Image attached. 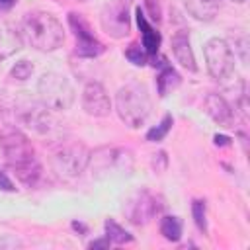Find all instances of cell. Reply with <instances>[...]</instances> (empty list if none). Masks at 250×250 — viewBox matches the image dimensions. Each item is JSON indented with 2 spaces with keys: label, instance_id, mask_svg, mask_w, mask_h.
I'll return each mask as SVG.
<instances>
[{
  "label": "cell",
  "instance_id": "cell-6",
  "mask_svg": "<svg viewBox=\"0 0 250 250\" xmlns=\"http://www.w3.org/2000/svg\"><path fill=\"white\" fill-rule=\"evenodd\" d=\"M14 111H16V119L20 125H23L25 129L37 133V135H45L49 133L51 129V109L41 102V100H35V98H29V96H20L16 105H14Z\"/></svg>",
  "mask_w": 250,
  "mask_h": 250
},
{
  "label": "cell",
  "instance_id": "cell-15",
  "mask_svg": "<svg viewBox=\"0 0 250 250\" xmlns=\"http://www.w3.org/2000/svg\"><path fill=\"white\" fill-rule=\"evenodd\" d=\"M23 45L21 33L4 18H0V61L16 55Z\"/></svg>",
  "mask_w": 250,
  "mask_h": 250
},
{
  "label": "cell",
  "instance_id": "cell-31",
  "mask_svg": "<svg viewBox=\"0 0 250 250\" xmlns=\"http://www.w3.org/2000/svg\"><path fill=\"white\" fill-rule=\"evenodd\" d=\"M76 2H88V0H76Z\"/></svg>",
  "mask_w": 250,
  "mask_h": 250
},
{
  "label": "cell",
  "instance_id": "cell-21",
  "mask_svg": "<svg viewBox=\"0 0 250 250\" xmlns=\"http://www.w3.org/2000/svg\"><path fill=\"white\" fill-rule=\"evenodd\" d=\"M172 123H174L172 115H170V113H168V115H164V117H162V121L146 133V141H150V143H158V141H162V139L168 135V131L172 129Z\"/></svg>",
  "mask_w": 250,
  "mask_h": 250
},
{
  "label": "cell",
  "instance_id": "cell-28",
  "mask_svg": "<svg viewBox=\"0 0 250 250\" xmlns=\"http://www.w3.org/2000/svg\"><path fill=\"white\" fill-rule=\"evenodd\" d=\"M215 145H217V146L230 145V139H229V137H225V135H215Z\"/></svg>",
  "mask_w": 250,
  "mask_h": 250
},
{
  "label": "cell",
  "instance_id": "cell-16",
  "mask_svg": "<svg viewBox=\"0 0 250 250\" xmlns=\"http://www.w3.org/2000/svg\"><path fill=\"white\" fill-rule=\"evenodd\" d=\"M184 6L197 21H213L219 14V0H184Z\"/></svg>",
  "mask_w": 250,
  "mask_h": 250
},
{
  "label": "cell",
  "instance_id": "cell-1",
  "mask_svg": "<svg viewBox=\"0 0 250 250\" xmlns=\"http://www.w3.org/2000/svg\"><path fill=\"white\" fill-rule=\"evenodd\" d=\"M0 148L16 178L27 188L35 186L41 176V164L27 135L14 125H6L0 131Z\"/></svg>",
  "mask_w": 250,
  "mask_h": 250
},
{
  "label": "cell",
  "instance_id": "cell-2",
  "mask_svg": "<svg viewBox=\"0 0 250 250\" xmlns=\"http://www.w3.org/2000/svg\"><path fill=\"white\" fill-rule=\"evenodd\" d=\"M21 33L33 49L43 53L59 49L64 41L62 23L51 12H43V10H33L23 16Z\"/></svg>",
  "mask_w": 250,
  "mask_h": 250
},
{
  "label": "cell",
  "instance_id": "cell-29",
  "mask_svg": "<svg viewBox=\"0 0 250 250\" xmlns=\"http://www.w3.org/2000/svg\"><path fill=\"white\" fill-rule=\"evenodd\" d=\"M14 4H16V0H0V14L8 12V10H10Z\"/></svg>",
  "mask_w": 250,
  "mask_h": 250
},
{
  "label": "cell",
  "instance_id": "cell-5",
  "mask_svg": "<svg viewBox=\"0 0 250 250\" xmlns=\"http://www.w3.org/2000/svg\"><path fill=\"white\" fill-rule=\"evenodd\" d=\"M37 98L51 111H66L74 102V88L66 76L59 72H45L37 80Z\"/></svg>",
  "mask_w": 250,
  "mask_h": 250
},
{
  "label": "cell",
  "instance_id": "cell-27",
  "mask_svg": "<svg viewBox=\"0 0 250 250\" xmlns=\"http://www.w3.org/2000/svg\"><path fill=\"white\" fill-rule=\"evenodd\" d=\"M109 244H111V242H109V238L105 236V238H100V240H94V242H90L88 246H90V248H107Z\"/></svg>",
  "mask_w": 250,
  "mask_h": 250
},
{
  "label": "cell",
  "instance_id": "cell-7",
  "mask_svg": "<svg viewBox=\"0 0 250 250\" xmlns=\"http://www.w3.org/2000/svg\"><path fill=\"white\" fill-rule=\"evenodd\" d=\"M88 166L92 168L94 176L102 178V176H109L115 172L129 174V170L133 168V160L127 150H121L115 146H100L94 152H90Z\"/></svg>",
  "mask_w": 250,
  "mask_h": 250
},
{
  "label": "cell",
  "instance_id": "cell-11",
  "mask_svg": "<svg viewBox=\"0 0 250 250\" xmlns=\"http://www.w3.org/2000/svg\"><path fill=\"white\" fill-rule=\"evenodd\" d=\"M156 211H158L156 199L146 189H141V191L129 195L123 205V213L129 219V223H133V225H146L154 217Z\"/></svg>",
  "mask_w": 250,
  "mask_h": 250
},
{
  "label": "cell",
  "instance_id": "cell-22",
  "mask_svg": "<svg viewBox=\"0 0 250 250\" xmlns=\"http://www.w3.org/2000/svg\"><path fill=\"white\" fill-rule=\"evenodd\" d=\"M125 57H127V61L133 62L135 66H143V64H146V61H148V53H146L145 47L139 45V43H131V45L125 49Z\"/></svg>",
  "mask_w": 250,
  "mask_h": 250
},
{
  "label": "cell",
  "instance_id": "cell-30",
  "mask_svg": "<svg viewBox=\"0 0 250 250\" xmlns=\"http://www.w3.org/2000/svg\"><path fill=\"white\" fill-rule=\"evenodd\" d=\"M230 2H236V4H244L246 0H230Z\"/></svg>",
  "mask_w": 250,
  "mask_h": 250
},
{
  "label": "cell",
  "instance_id": "cell-14",
  "mask_svg": "<svg viewBox=\"0 0 250 250\" xmlns=\"http://www.w3.org/2000/svg\"><path fill=\"white\" fill-rule=\"evenodd\" d=\"M172 55L186 70H189V72L197 70L195 57H193V51H191V45H189V35H188L186 29H180L172 35Z\"/></svg>",
  "mask_w": 250,
  "mask_h": 250
},
{
  "label": "cell",
  "instance_id": "cell-4",
  "mask_svg": "<svg viewBox=\"0 0 250 250\" xmlns=\"http://www.w3.org/2000/svg\"><path fill=\"white\" fill-rule=\"evenodd\" d=\"M90 160V150L78 141H62L51 150V168L62 180L78 178Z\"/></svg>",
  "mask_w": 250,
  "mask_h": 250
},
{
  "label": "cell",
  "instance_id": "cell-25",
  "mask_svg": "<svg viewBox=\"0 0 250 250\" xmlns=\"http://www.w3.org/2000/svg\"><path fill=\"white\" fill-rule=\"evenodd\" d=\"M146 8H148V16L152 21H160V8L156 0H146Z\"/></svg>",
  "mask_w": 250,
  "mask_h": 250
},
{
  "label": "cell",
  "instance_id": "cell-20",
  "mask_svg": "<svg viewBox=\"0 0 250 250\" xmlns=\"http://www.w3.org/2000/svg\"><path fill=\"white\" fill-rule=\"evenodd\" d=\"M104 229H105V236L109 238V242H115V244H129V242H133V234H129L113 219H105Z\"/></svg>",
  "mask_w": 250,
  "mask_h": 250
},
{
  "label": "cell",
  "instance_id": "cell-8",
  "mask_svg": "<svg viewBox=\"0 0 250 250\" xmlns=\"http://www.w3.org/2000/svg\"><path fill=\"white\" fill-rule=\"evenodd\" d=\"M203 55H205L207 70L213 78L225 80L232 74V70H234V53H232L230 45L225 39H221V37L209 39L203 45Z\"/></svg>",
  "mask_w": 250,
  "mask_h": 250
},
{
  "label": "cell",
  "instance_id": "cell-9",
  "mask_svg": "<svg viewBox=\"0 0 250 250\" xmlns=\"http://www.w3.org/2000/svg\"><path fill=\"white\" fill-rule=\"evenodd\" d=\"M131 0H109L100 16L102 29L113 39H121L131 31V16H129Z\"/></svg>",
  "mask_w": 250,
  "mask_h": 250
},
{
  "label": "cell",
  "instance_id": "cell-13",
  "mask_svg": "<svg viewBox=\"0 0 250 250\" xmlns=\"http://www.w3.org/2000/svg\"><path fill=\"white\" fill-rule=\"evenodd\" d=\"M203 107H205V113L221 127H230L232 125V105L225 100V96L221 94H207L205 96V102H203Z\"/></svg>",
  "mask_w": 250,
  "mask_h": 250
},
{
  "label": "cell",
  "instance_id": "cell-19",
  "mask_svg": "<svg viewBox=\"0 0 250 250\" xmlns=\"http://www.w3.org/2000/svg\"><path fill=\"white\" fill-rule=\"evenodd\" d=\"M182 229H184L182 221L174 215H166L160 219V234L170 242H178L182 238Z\"/></svg>",
  "mask_w": 250,
  "mask_h": 250
},
{
  "label": "cell",
  "instance_id": "cell-18",
  "mask_svg": "<svg viewBox=\"0 0 250 250\" xmlns=\"http://www.w3.org/2000/svg\"><path fill=\"white\" fill-rule=\"evenodd\" d=\"M137 23H139V29L143 33V47L145 51L148 53V57L156 55L158 53V47H160V33L146 21V16L141 8H137Z\"/></svg>",
  "mask_w": 250,
  "mask_h": 250
},
{
  "label": "cell",
  "instance_id": "cell-24",
  "mask_svg": "<svg viewBox=\"0 0 250 250\" xmlns=\"http://www.w3.org/2000/svg\"><path fill=\"white\" fill-rule=\"evenodd\" d=\"M191 213H193V221H195L197 229L205 232V230H207V219H205V201L195 199V201L191 203Z\"/></svg>",
  "mask_w": 250,
  "mask_h": 250
},
{
  "label": "cell",
  "instance_id": "cell-26",
  "mask_svg": "<svg viewBox=\"0 0 250 250\" xmlns=\"http://www.w3.org/2000/svg\"><path fill=\"white\" fill-rule=\"evenodd\" d=\"M0 189H2V191H14V189H16L14 184H12V180H10L2 170H0Z\"/></svg>",
  "mask_w": 250,
  "mask_h": 250
},
{
  "label": "cell",
  "instance_id": "cell-10",
  "mask_svg": "<svg viewBox=\"0 0 250 250\" xmlns=\"http://www.w3.org/2000/svg\"><path fill=\"white\" fill-rule=\"evenodd\" d=\"M68 23H70V27L74 31V37H76V55L78 57L94 59V57L104 53V45L94 37V33L90 31L88 23L84 21V18L80 14L70 12L68 14Z\"/></svg>",
  "mask_w": 250,
  "mask_h": 250
},
{
  "label": "cell",
  "instance_id": "cell-17",
  "mask_svg": "<svg viewBox=\"0 0 250 250\" xmlns=\"http://www.w3.org/2000/svg\"><path fill=\"white\" fill-rule=\"evenodd\" d=\"M152 64L160 68L158 78H156V88H158V94L164 98L172 88H176V86L180 84V76H178V72L172 68V64L166 61V57H158V62L154 61Z\"/></svg>",
  "mask_w": 250,
  "mask_h": 250
},
{
  "label": "cell",
  "instance_id": "cell-23",
  "mask_svg": "<svg viewBox=\"0 0 250 250\" xmlns=\"http://www.w3.org/2000/svg\"><path fill=\"white\" fill-rule=\"evenodd\" d=\"M31 74H33V64L29 61H18L10 70V76L14 80H27Z\"/></svg>",
  "mask_w": 250,
  "mask_h": 250
},
{
  "label": "cell",
  "instance_id": "cell-3",
  "mask_svg": "<svg viewBox=\"0 0 250 250\" xmlns=\"http://www.w3.org/2000/svg\"><path fill=\"white\" fill-rule=\"evenodd\" d=\"M115 111L129 129H139L150 115V96L139 82L121 86L115 94Z\"/></svg>",
  "mask_w": 250,
  "mask_h": 250
},
{
  "label": "cell",
  "instance_id": "cell-12",
  "mask_svg": "<svg viewBox=\"0 0 250 250\" xmlns=\"http://www.w3.org/2000/svg\"><path fill=\"white\" fill-rule=\"evenodd\" d=\"M82 107L92 117H105L111 111V100L100 82H88L82 90Z\"/></svg>",
  "mask_w": 250,
  "mask_h": 250
}]
</instances>
